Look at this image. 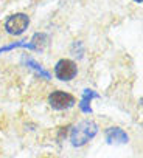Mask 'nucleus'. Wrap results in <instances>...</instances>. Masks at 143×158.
Returning a JSON list of instances; mask_svg holds the SVG:
<instances>
[{
	"mask_svg": "<svg viewBox=\"0 0 143 158\" xmlns=\"http://www.w3.org/2000/svg\"><path fill=\"white\" fill-rule=\"evenodd\" d=\"M104 138H106L107 144H110V146H123V144L129 143V135L121 127H117V126L107 127L104 132Z\"/></svg>",
	"mask_w": 143,
	"mask_h": 158,
	"instance_id": "39448f33",
	"label": "nucleus"
},
{
	"mask_svg": "<svg viewBox=\"0 0 143 158\" xmlns=\"http://www.w3.org/2000/svg\"><path fill=\"white\" fill-rule=\"evenodd\" d=\"M134 2H135V3H141V2H143V0H134Z\"/></svg>",
	"mask_w": 143,
	"mask_h": 158,
	"instance_id": "9b49d317",
	"label": "nucleus"
},
{
	"mask_svg": "<svg viewBox=\"0 0 143 158\" xmlns=\"http://www.w3.org/2000/svg\"><path fill=\"white\" fill-rule=\"evenodd\" d=\"M76 74H78V67H76V62H73L72 59H61V60L56 62V65H54V76L59 79V81L68 82Z\"/></svg>",
	"mask_w": 143,
	"mask_h": 158,
	"instance_id": "20e7f679",
	"label": "nucleus"
},
{
	"mask_svg": "<svg viewBox=\"0 0 143 158\" xmlns=\"http://www.w3.org/2000/svg\"><path fill=\"white\" fill-rule=\"evenodd\" d=\"M24 64H25V67H28L30 70H33L39 77L47 79V81H50V79H51V73L47 71V70H45L36 59H33L31 56H25V57H24Z\"/></svg>",
	"mask_w": 143,
	"mask_h": 158,
	"instance_id": "423d86ee",
	"label": "nucleus"
},
{
	"mask_svg": "<svg viewBox=\"0 0 143 158\" xmlns=\"http://www.w3.org/2000/svg\"><path fill=\"white\" fill-rule=\"evenodd\" d=\"M98 133V124L93 119H83L70 130V144L73 147H83L95 138Z\"/></svg>",
	"mask_w": 143,
	"mask_h": 158,
	"instance_id": "f257e3e1",
	"label": "nucleus"
},
{
	"mask_svg": "<svg viewBox=\"0 0 143 158\" xmlns=\"http://www.w3.org/2000/svg\"><path fill=\"white\" fill-rule=\"evenodd\" d=\"M30 27V16L25 14V13H16L13 16H10L6 20H5V30L8 34L17 37V36H22L27 28Z\"/></svg>",
	"mask_w": 143,
	"mask_h": 158,
	"instance_id": "f03ea898",
	"label": "nucleus"
},
{
	"mask_svg": "<svg viewBox=\"0 0 143 158\" xmlns=\"http://www.w3.org/2000/svg\"><path fill=\"white\" fill-rule=\"evenodd\" d=\"M51 39L47 33H34L33 37L30 39V44L33 47V51H42L50 45Z\"/></svg>",
	"mask_w": 143,
	"mask_h": 158,
	"instance_id": "6e6552de",
	"label": "nucleus"
},
{
	"mask_svg": "<svg viewBox=\"0 0 143 158\" xmlns=\"http://www.w3.org/2000/svg\"><path fill=\"white\" fill-rule=\"evenodd\" d=\"M70 50H72V54L78 56V57H83V54H84V45H83L81 40H75L73 44H72Z\"/></svg>",
	"mask_w": 143,
	"mask_h": 158,
	"instance_id": "9d476101",
	"label": "nucleus"
},
{
	"mask_svg": "<svg viewBox=\"0 0 143 158\" xmlns=\"http://www.w3.org/2000/svg\"><path fill=\"white\" fill-rule=\"evenodd\" d=\"M97 98H100V95H98L95 90H92V89L83 90V96H81V101H80V109H81V112L90 115V113H92V106H90V104H92V99H97Z\"/></svg>",
	"mask_w": 143,
	"mask_h": 158,
	"instance_id": "0eeeda50",
	"label": "nucleus"
},
{
	"mask_svg": "<svg viewBox=\"0 0 143 158\" xmlns=\"http://www.w3.org/2000/svg\"><path fill=\"white\" fill-rule=\"evenodd\" d=\"M16 48H27V50H33L30 40H19V42H11L5 47H0V54L2 53H8L11 50H16Z\"/></svg>",
	"mask_w": 143,
	"mask_h": 158,
	"instance_id": "1a4fd4ad",
	"label": "nucleus"
},
{
	"mask_svg": "<svg viewBox=\"0 0 143 158\" xmlns=\"http://www.w3.org/2000/svg\"><path fill=\"white\" fill-rule=\"evenodd\" d=\"M75 102L76 99L73 95L68 92H62V90H54L48 96V104L54 110H67L70 107H73Z\"/></svg>",
	"mask_w": 143,
	"mask_h": 158,
	"instance_id": "7ed1b4c3",
	"label": "nucleus"
}]
</instances>
